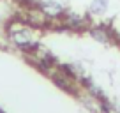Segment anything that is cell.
Instances as JSON below:
<instances>
[{"label":"cell","mask_w":120,"mask_h":113,"mask_svg":"<svg viewBox=\"0 0 120 113\" xmlns=\"http://www.w3.org/2000/svg\"><path fill=\"white\" fill-rule=\"evenodd\" d=\"M7 37L18 49L23 51L39 49V42L34 39V26L23 19H12L7 23Z\"/></svg>","instance_id":"6da1fadb"},{"label":"cell","mask_w":120,"mask_h":113,"mask_svg":"<svg viewBox=\"0 0 120 113\" xmlns=\"http://www.w3.org/2000/svg\"><path fill=\"white\" fill-rule=\"evenodd\" d=\"M39 9H41V12L44 16H48V18H58V16L64 12V7H62L58 2H44Z\"/></svg>","instance_id":"7a4b0ae2"},{"label":"cell","mask_w":120,"mask_h":113,"mask_svg":"<svg viewBox=\"0 0 120 113\" xmlns=\"http://www.w3.org/2000/svg\"><path fill=\"white\" fill-rule=\"evenodd\" d=\"M106 11H108V0H92L88 7V12L92 16H102Z\"/></svg>","instance_id":"3957f363"},{"label":"cell","mask_w":120,"mask_h":113,"mask_svg":"<svg viewBox=\"0 0 120 113\" xmlns=\"http://www.w3.org/2000/svg\"><path fill=\"white\" fill-rule=\"evenodd\" d=\"M90 34H92V37H94V39H97V41L108 42V37H106V34H104V30H102V28H94Z\"/></svg>","instance_id":"277c9868"},{"label":"cell","mask_w":120,"mask_h":113,"mask_svg":"<svg viewBox=\"0 0 120 113\" xmlns=\"http://www.w3.org/2000/svg\"><path fill=\"white\" fill-rule=\"evenodd\" d=\"M0 113H4V111H2V109H0Z\"/></svg>","instance_id":"5b68a950"}]
</instances>
